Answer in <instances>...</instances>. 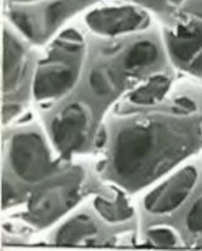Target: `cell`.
<instances>
[{
  "label": "cell",
  "instance_id": "obj_1",
  "mask_svg": "<svg viewBox=\"0 0 202 251\" xmlns=\"http://www.w3.org/2000/svg\"><path fill=\"white\" fill-rule=\"evenodd\" d=\"M164 41L173 65L202 80V0H185L164 31Z\"/></svg>",
  "mask_w": 202,
  "mask_h": 251
},
{
  "label": "cell",
  "instance_id": "obj_2",
  "mask_svg": "<svg viewBox=\"0 0 202 251\" xmlns=\"http://www.w3.org/2000/svg\"><path fill=\"white\" fill-rule=\"evenodd\" d=\"M77 32L68 30L63 34L60 40L66 48V55L69 52L71 44ZM81 49H75L70 53L64 61L58 60L57 63L46 64L41 67L35 79L34 93L38 99L56 98L68 91L75 83L76 72L75 66L70 64V60L81 55Z\"/></svg>",
  "mask_w": 202,
  "mask_h": 251
},
{
  "label": "cell",
  "instance_id": "obj_3",
  "mask_svg": "<svg viewBox=\"0 0 202 251\" xmlns=\"http://www.w3.org/2000/svg\"><path fill=\"white\" fill-rule=\"evenodd\" d=\"M147 14L132 5L108 6L88 14V26L97 34L115 37L142 30L149 24Z\"/></svg>",
  "mask_w": 202,
  "mask_h": 251
},
{
  "label": "cell",
  "instance_id": "obj_4",
  "mask_svg": "<svg viewBox=\"0 0 202 251\" xmlns=\"http://www.w3.org/2000/svg\"><path fill=\"white\" fill-rule=\"evenodd\" d=\"M11 160L18 174L26 180H37L49 170V155L42 140L37 134L15 137L11 147Z\"/></svg>",
  "mask_w": 202,
  "mask_h": 251
},
{
  "label": "cell",
  "instance_id": "obj_5",
  "mask_svg": "<svg viewBox=\"0 0 202 251\" xmlns=\"http://www.w3.org/2000/svg\"><path fill=\"white\" fill-rule=\"evenodd\" d=\"M153 136L142 126L129 128L118 137L115 165L120 174L129 175L137 171L151 151Z\"/></svg>",
  "mask_w": 202,
  "mask_h": 251
},
{
  "label": "cell",
  "instance_id": "obj_6",
  "mask_svg": "<svg viewBox=\"0 0 202 251\" xmlns=\"http://www.w3.org/2000/svg\"><path fill=\"white\" fill-rule=\"evenodd\" d=\"M198 180L196 168L193 166L184 168L149 197L148 208L156 213L175 210L190 196Z\"/></svg>",
  "mask_w": 202,
  "mask_h": 251
},
{
  "label": "cell",
  "instance_id": "obj_7",
  "mask_svg": "<svg viewBox=\"0 0 202 251\" xmlns=\"http://www.w3.org/2000/svg\"><path fill=\"white\" fill-rule=\"evenodd\" d=\"M87 115L81 106L72 104L53 122L51 132L55 144L65 153L81 147L87 127Z\"/></svg>",
  "mask_w": 202,
  "mask_h": 251
},
{
  "label": "cell",
  "instance_id": "obj_8",
  "mask_svg": "<svg viewBox=\"0 0 202 251\" xmlns=\"http://www.w3.org/2000/svg\"><path fill=\"white\" fill-rule=\"evenodd\" d=\"M167 56L169 55L165 44L160 45L155 40L142 39L129 47L124 56V65L128 70L139 69L154 65Z\"/></svg>",
  "mask_w": 202,
  "mask_h": 251
},
{
  "label": "cell",
  "instance_id": "obj_9",
  "mask_svg": "<svg viewBox=\"0 0 202 251\" xmlns=\"http://www.w3.org/2000/svg\"><path fill=\"white\" fill-rule=\"evenodd\" d=\"M24 48L10 28L4 30L3 78L6 90L14 88L20 78L24 64Z\"/></svg>",
  "mask_w": 202,
  "mask_h": 251
},
{
  "label": "cell",
  "instance_id": "obj_10",
  "mask_svg": "<svg viewBox=\"0 0 202 251\" xmlns=\"http://www.w3.org/2000/svg\"><path fill=\"white\" fill-rule=\"evenodd\" d=\"M172 85L170 77L158 75L150 78L146 85L137 89L131 95V100L138 104H152L160 101L168 93Z\"/></svg>",
  "mask_w": 202,
  "mask_h": 251
},
{
  "label": "cell",
  "instance_id": "obj_11",
  "mask_svg": "<svg viewBox=\"0 0 202 251\" xmlns=\"http://www.w3.org/2000/svg\"><path fill=\"white\" fill-rule=\"evenodd\" d=\"M94 231L95 229L89 219L85 217H77L65 225L59 231L57 239L60 244H72Z\"/></svg>",
  "mask_w": 202,
  "mask_h": 251
},
{
  "label": "cell",
  "instance_id": "obj_12",
  "mask_svg": "<svg viewBox=\"0 0 202 251\" xmlns=\"http://www.w3.org/2000/svg\"><path fill=\"white\" fill-rule=\"evenodd\" d=\"M133 3L153 10L168 23V26L174 19L185 0H129Z\"/></svg>",
  "mask_w": 202,
  "mask_h": 251
},
{
  "label": "cell",
  "instance_id": "obj_13",
  "mask_svg": "<svg viewBox=\"0 0 202 251\" xmlns=\"http://www.w3.org/2000/svg\"><path fill=\"white\" fill-rule=\"evenodd\" d=\"M115 77L109 70L96 69L92 71L89 84L93 92L98 96H107L113 90Z\"/></svg>",
  "mask_w": 202,
  "mask_h": 251
},
{
  "label": "cell",
  "instance_id": "obj_14",
  "mask_svg": "<svg viewBox=\"0 0 202 251\" xmlns=\"http://www.w3.org/2000/svg\"><path fill=\"white\" fill-rule=\"evenodd\" d=\"M96 206L102 216L109 221H119L130 216V209L126 205L125 201L107 203L103 200L97 201Z\"/></svg>",
  "mask_w": 202,
  "mask_h": 251
},
{
  "label": "cell",
  "instance_id": "obj_15",
  "mask_svg": "<svg viewBox=\"0 0 202 251\" xmlns=\"http://www.w3.org/2000/svg\"><path fill=\"white\" fill-rule=\"evenodd\" d=\"M186 225L190 232L202 235V193L197 198L189 211Z\"/></svg>",
  "mask_w": 202,
  "mask_h": 251
},
{
  "label": "cell",
  "instance_id": "obj_16",
  "mask_svg": "<svg viewBox=\"0 0 202 251\" xmlns=\"http://www.w3.org/2000/svg\"><path fill=\"white\" fill-rule=\"evenodd\" d=\"M149 235L152 242L160 247H174L178 242L176 234L169 229H155L150 231Z\"/></svg>",
  "mask_w": 202,
  "mask_h": 251
},
{
  "label": "cell",
  "instance_id": "obj_17",
  "mask_svg": "<svg viewBox=\"0 0 202 251\" xmlns=\"http://www.w3.org/2000/svg\"><path fill=\"white\" fill-rule=\"evenodd\" d=\"M10 1H11V2L14 3V4H19V3H20V4H25V3H30V2H36V1H39V0H10ZM52 1L54 2H56L55 0H52ZM63 1L67 2V4H69L67 1H65V0H63ZM70 6H71V5H70ZM71 7H72V6H71ZM72 9H73V7H72Z\"/></svg>",
  "mask_w": 202,
  "mask_h": 251
},
{
  "label": "cell",
  "instance_id": "obj_18",
  "mask_svg": "<svg viewBox=\"0 0 202 251\" xmlns=\"http://www.w3.org/2000/svg\"><path fill=\"white\" fill-rule=\"evenodd\" d=\"M96 0H76L79 9L82 8L83 6H88L95 2Z\"/></svg>",
  "mask_w": 202,
  "mask_h": 251
}]
</instances>
